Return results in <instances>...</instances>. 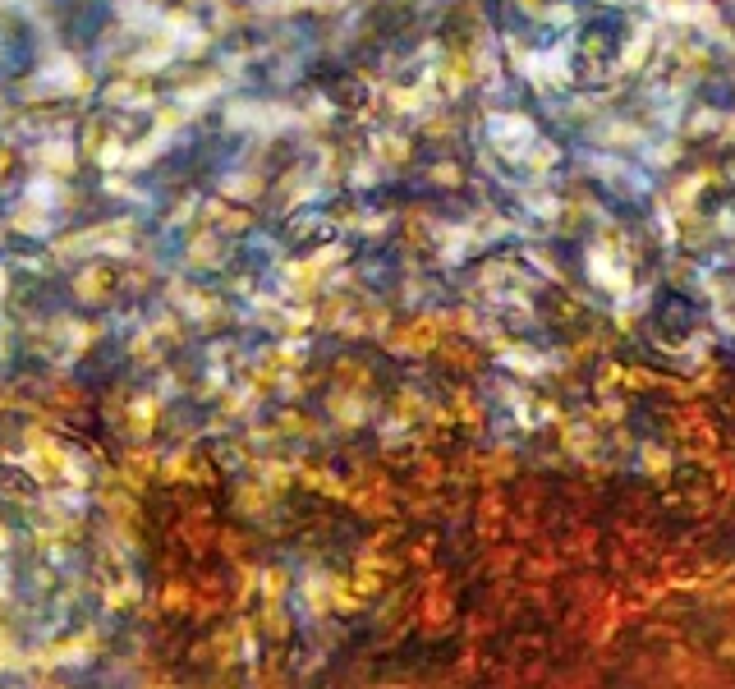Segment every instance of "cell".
Listing matches in <instances>:
<instances>
[{
	"label": "cell",
	"mask_w": 735,
	"mask_h": 689,
	"mask_svg": "<svg viewBox=\"0 0 735 689\" xmlns=\"http://www.w3.org/2000/svg\"><path fill=\"white\" fill-rule=\"evenodd\" d=\"M588 276H593V286H603V290L616 295V299L630 295V267H625L607 244H593V248H588Z\"/></svg>",
	"instance_id": "1"
},
{
	"label": "cell",
	"mask_w": 735,
	"mask_h": 689,
	"mask_svg": "<svg viewBox=\"0 0 735 689\" xmlns=\"http://www.w3.org/2000/svg\"><path fill=\"white\" fill-rule=\"evenodd\" d=\"M538 138V124L529 115H492V143L505 157H524Z\"/></svg>",
	"instance_id": "2"
},
{
	"label": "cell",
	"mask_w": 735,
	"mask_h": 689,
	"mask_svg": "<svg viewBox=\"0 0 735 689\" xmlns=\"http://www.w3.org/2000/svg\"><path fill=\"white\" fill-rule=\"evenodd\" d=\"M652 15H657V19H671V24H703V28H717V5H708V0H657Z\"/></svg>",
	"instance_id": "3"
},
{
	"label": "cell",
	"mask_w": 735,
	"mask_h": 689,
	"mask_svg": "<svg viewBox=\"0 0 735 689\" xmlns=\"http://www.w3.org/2000/svg\"><path fill=\"white\" fill-rule=\"evenodd\" d=\"M648 51H652V24H639V28H634V42H630L625 55H621V69H625V74L648 60Z\"/></svg>",
	"instance_id": "4"
},
{
	"label": "cell",
	"mask_w": 735,
	"mask_h": 689,
	"mask_svg": "<svg viewBox=\"0 0 735 689\" xmlns=\"http://www.w3.org/2000/svg\"><path fill=\"white\" fill-rule=\"evenodd\" d=\"M648 161H652V166H671V161H676V143H662V148H652V152H648Z\"/></svg>",
	"instance_id": "5"
},
{
	"label": "cell",
	"mask_w": 735,
	"mask_h": 689,
	"mask_svg": "<svg viewBox=\"0 0 735 689\" xmlns=\"http://www.w3.org/2000/svg\"><path fill=\"white\" fill-rule=\"evenodd\" d=\"M643 455H648V460H643V469H648V473H667V455H662L657 446H648Z\"/></svg>",
	"instance_id": "6"
},
{
	"label": "cell",
	"mask_w": 735,
	"mask_h": 689,
	"mask_svg": "<svg viewBox=\"0 0 735 689\" xmlns=\"http://www.w3.org/2000/svg\"><path fill=\"white\" fill-rule=\"evenodd\" d=\"M42 157H46V166H60V170L69 166V148H46Z\"/></svg>",
	"instance_id": "7"
},
{
	"label": "cell",
	"mask_w": 735,
	"mask_h": 689,
	"mask_svg": "<svg viewBox=\"0 0 735 689\" xmlns=\"http://www.w3.org/2000/svg\"><path fill=\"white\" fill-rule=\"evenodd\" d=\"M446 597H432V607H427V620H432V626H436V620H446Z\"/></svg>",
	"instance_id": "8"
}]
</instances>
